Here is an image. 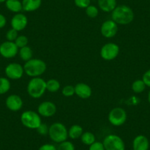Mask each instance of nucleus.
Returning a JSON list of instances; mask_svg holds the SVG:
<instances>
[{"mask_svg": "<svg viewBox=\"0 0 150 150\" xmlns=\"http://www.w3.org/2000/svg\"><path fill=\"white\" fill-rule=\"evenodd\" d=\"M135 17L133 11L126 5H117L111 12V18L113 21L120 25H127L132 22Z\"/></svg>", "mask_w": 150, "mask_h": 150, "instance_id": "1", "label": "nucleus"}, {"mask_svg": "<svg viewBox=\"0 0 150 150\" xmlns=\"http://www.w3.org/2000/svg\"><path fill=\"white\" fill-rule=\"evenodd\" d=\"M24 73L32 77H41V75L45 73L47 70V64L41 59L33 58L25 62L24 66Z\"/></svg>", "mask_w": 150, "mask_h": 150, "instance_id": "2", "label": "nucleus"}, {"mask_svg": "<svg viewBox=\"0 0 150 150\" xmlns=\"http://www.w3.org/2000/svg\"><path fill=\"white\" fill-rule=\"evenodd\" d=\"M27 91L32 98L38 99L45 93L47 91V83L41 77H33L27 84Z\"/></svg>", "mask_w": 150, "mask_h": 150, "instance_id": "3", "label": "nucleus"}, {"mask_svg": "<svg viewBox=\"0 0 150 150\" xmlns=\"http://www.w3.org/2000/svg\"><path fill=\"white\" fill-rule=\"evenodd\" d=\"M49 136L54 142L60 144L69 138L68 129L61 122H54L49 127Z\"/></svg>", "mask_w": 150, "mask_h": 150, "instance_id": "4", "label": "nucleus"}, {"mask_svg": "<svg viewBox=\"0 0 150 150\" xmlns=\"http://www.w3.org/2000/svg\"><path fill=\"white\" fill-rule=\"evenodd\" d=\"M21 122L25 127L30 129H36L41 125V118L38 112L35 111L26 110L21 115Z\"/></svg>", "mask_w": 150, "mask_h": 150, "instance_id": "5", "label": "nucleus"}, {"mask_svg": "<svg viewBox=\"0 0 150 150\" xmlns=\"http://www.w3.org/2000/svg\"><path fill=\"white\" fill-rule=\"evenodd\" d=\"M108 122L115 127H120L126 122L127 119V114L124 108H112L108 113Z\"/></svg>", "mask_w": 150, "mask_h": 150, "instance_id": "6", "label": "nucleus"}, {"mask_svg": "<svg viewBox=\"0 0 150 150\" xmlns=\"http://www.w3.org/2000/svg\"><path fill=\"white\" fill-rule=\"evenodd\" d=\"M105 150H125V144L120 136L115 134L108 135L102 141Z\"/></svg>", "mask_w": 150, "mask_h": 150, "instance_id": "7", "label": "nucleus"}, {"mask_svg": "<svg viewBox=\"0 0 150 150\" xmlns=\"http://www.w3.org/2000/svg\"><path fill=\"white\" fill-rule=\"evenodd\" d=\"M120 52L119 47L115 43H107L102 46L100 50V56L107 61L114 60L118 57Z\"/></svg>", "mask_w": 150, "mask_h": 150, "instance_id": "8", "label": "nucleus"}, {"mask_svg": "<svg viewBox=\"0 0 150 150\" xmlns=\"http://www.w3.org/2000/svg\"><path fill=\"white\" fill-rule=\"evenodd\" d=\"M5 73L7 77L10 80H19L24 74V66L18 63H9L5 67Z\"/></svg>", "mask_w": 150, "mask_h": 150, "instance_id": "9", "label": "nucleus"}, {"mask_svg": "<svg viewBox=\"0 0 150 150\" xmlns=\"http://www.w3.org/2000/svg\"><path fill=\"white\" fill-rule=\"evenodd\" d=\"M18 48L16 44L13 41H6L0 44V54L7 59L13 58L18 54Z\"/></svg>", "mask_w": 150, "mask_h": 150, "instance_id": "10", "label": "nucleus"}, {"mask_svg": "<svg viewBox=\"0 0 150 150\" xmlns=\"http://www.w3.org/2000/svg\"><path fill=\"white\" fill-rule=\"evenodd\" d=\"M100 32L102 35L106 38H113L118 33V24L112 19L107 20L102 23Z\"/></svg>", "mask_w": 150, "mask_h": 150, "instance_id": "11", "label": "nucleus"}, {"mask_svg": "<svg viewBox=\"0 0 150 150\" xmlns=\"http://www.w3.org/2000/svg\"><path fill=\"white\" fill-rule=\"evenodd\" d=\"M57 112L55 104L50 101L43 102L38 107V113L41 116L50 118L54 116Z\"/></svg>", "mask_w": 150, "mask_h": 150, "instance_id": "12", "label": "nucleus"}, {"mask_svg": "<svg viewBox=\"0 0 150 150\" xmlns=\"http://www.w3.org/2000/svg\"><path fill=\"white\" fill-rule=\"evenodd\" d=\"M11 27L16 31H22L28 24V18L24 14L21 13H16L11 18Z\"/></svg>", "mask_w": 150, "mask_h": 150, "instance_id": "13", "label": "nucleus"}, {"mask_svg": "<svg viewBox=\"0 0 150 150\" xmlns=\"http://www.w3.org/2000/svg\"><path fill=\"white\" fill-rule=\"evenodd\" d=\"M22 99L20 96L16 94H11L7 97L5 100V105L8 110L13 112H17L20 110L23 107Z\"/></svg>", "mask_w": 150, "mask_h": 150, "instance_id": "14", "label": "nucleus"}, {"mask_svg": "<svg viewBox=\"0 0 150 150\" xmlns=\"http://www.w3.org/2000/svg\"><path fill=\"white\" fill-rule=\"evenodd\" d=\"M75 94L83 99H87L92 95V89L88 84L79 83L74 86Z\"/></svg>", "mask_w": 150, "mask_h": 150, "instance_id": "15", "label": "nucleus"}, {"mask_svg": "<svg viewBox=\"0 0 150 150\" xmlns=\"http://www.w3.org/2000/svg\"><path fill=\"white\" fill-rule=\"evenodd\" d=\"M149 141L148 138L143 135H138L134 138L132 141L133 150H149Z\"/></svg>", "mask_w": 150, "mask_h": 150, "instance_id": "16", "label": "nucleus"}, {"mask_svg": "<svg viewBox=\"0 0 150 150\" xmlns=\"http://www.w3.org/2000/svg\"><path fill=\"white\" fill-rule=\"evenodd\" d=\"M23 11L26 12H33L39 9L42 4V0H22Z\"/></svg>", "mask_w": 150, "mask_h": 150, "instance_id": "17", "label": "nucleus"}, {"mask_svg": "<svg viewBox=\"0 0 150 150\" xmlns=\"http://www.w3.org/2000/svg\"><path fill=\"white\" fill-rule=\"evenodd\" d=\"M98 5L103 12L111 13L117 6V0H98Z\"/></svg>", "mask_w": 150, "mask_h": 150, "instance_id": "18", "label": "nucleus"}, {"mask_svg": "<svg viewBox=\"0 0 150 150\" xmlns=\"http://www.w3.org/2000/svg\"><path fill=\"white\" fill-rule=\"evenodd\" d=\"M5 3L7 9L14 13H21L23 10L22 2L20 0H6Z\"/></svg>", "mask_w": 150, "mask_h": 150, "instance_id": "19", "label": "nucleus"}, {"mask_svg": "<svg viewBox=\"0 0 150 150\" xmlns=\"http://www.w3.org/2000/svg\"><path fill=\"white\" fill-rule=\"evenodd\" d=\"M83 133V129L80 125H74L68 129V135L71 139H77Z\"/></svg>", "mask_w": 150, "mask_h": 150, "instance_id": "20", "label": "nucleus"}, {"mask_svg": "<svg viewBox=\"0 0 150 150\" xmlns=\"http://www.w3.org/2000/svg\"><path fill=\"white\" fill-rule=\"evenodd\" d=\"M18 54H19V57L21 58V60H22L24 62H27L28 60L33 59V50L30 47L27 46V47H24L23 48L19 49V50H18Z\"/></svg>", "mask_w": 150, "mask_h": 150, "instance_id": "21", "label": "nucleus"}, {"mask_svg": "<svg viewBox=\"0 0 150 150\" xmlns=\"http://www.w3.org/2000/svg\"><path fill=\"white\" fill-rule=\"evenodd\" d=\"M82 143L86 146H91L96 141V137L91 132H83L80 137Z\"/></svg>", "mask_w": 150, "mask_h": 150, "instance_id": "22", "label": "nucleus"}, {"mask_svg": "<svg viewBox=\"0 0 150 150\" xmlns=\"http://www.w3.org/2000/svg\"><path fill=\"white\" fill-rule=\"evenodd\" d=\"M47 83V91L51 93H55L60 88V83L56 79H50L46 82Z\"/></svg>", "mask_w": 150, "mask_h": 150, "instance_id": "23", "label": "nucleus"}, {"mask_svg": "<svg viewBox=\"0 0 150 150\" xmlns=\"http://www.w3.org/2000/svg\"><path fill=\"white\" fill-rule=\"evenodd\" d=\"M11 82L6 77H0V95L8 93L11 89Z\"/></svg>", "mask_w": 150, "mask_h": 150, "instance_id": "24", "label": "nucleus"}, {"mask_svg": "<svg viewBox=\"0 0 150 150\" xmlns=\"http://www.w3.org/2000/svg\"><path fill=\"white\" fill-rule=\"evenodd\" d=\"M146 87V84L144 83V82L143 81V80H135V81H134L133 83H132V86H131L132 90L136 93H142V92L145 90Z\"/></svg>", "mask_w": 150, "mask_h": 150, "instance_id": "25", "label": "nucleus"}, {"mask_svg": "<svg viewBox=\"0 0 150 150\" xmlns=\"http://www.w3.org/2000/svg\"><path fill=\"white\" fill-rule=\"evenodd\" d=\"M28 38L25 35H18L16 39V41H14V43L18 47V49L23 48V47L28 46Z\"/></svg>", "mask_w": 150, "mask_h": 150, "instance_id": "26", "label": "nucleus"}, {"mask_svg": "<svg viewBox=\"0 0 150 150\" xmlns=\"http://www.w3.org/2000/svg\"><path fill=\"white\" fill-rule=\"evenodd\" d=\"M86 13L89 18H95L99 15V9L97 7L90 5L88 8H86Z\"/></svg>", "mask_w": 150, "mask_h": 150, "instance_id": "27", "label": "nucleus"}, {"mask_svg": "<svg viewBox=\"0 0 150 150\" xmlns=\"http://www.w3.org/2000/svg\"><path fill=\"white\" fill-rule=\"evenodd\" d=\"M57 150H75V146L73 143L66 140L59 144Z\"/></svg>", "mask_w": 150, "mask_h": 150, "instance_id": "28", "label": "nucleus"}, {"mask_svg": "<svg viewBox=\"0 0 150 150\" xmlns=\"http://www.w3.org/2000/svg\"><path fill=\"white\" fill-rule=\"evenodd\" d=\"M62 93L66 97H70L73 95L75 94V89L74 86H71V85H68L63 87V90H62Z\"/></svg>", "mask_w": 150, "mask_h": 150, "instance_id": "29", "label": "nucleus"}, {"mask_svg": "<svg viewBox=\"0 0 150 150\" xmlns=\"http://www.w3.org/2000/svg\"><path fill=\"white\" fill-rule=\"evenodd\" d=\"M18 32L16 31V30H14V29L13 28L10 29V30L6 33L7 41H13V42H14V41H16V39L17 38V37L18 36Z\"/></svg>", "mask_w": 150, "mask_h": 150, "instance_id": "30", "label": "nucleus"}, {"mask_svg": "<svg viewBox=\"0 0 150 150\" xmlns=\"http://www.w3.org/2000/svg\"><path fill=\"white\" fill-rule=\"evenodd\" d=\"M75 5L80 8L86 9L91 5V0H74Z\"/></svg>", "mask_w": 150, "mask_h": 150, "instance_id": "31", "label": "nucleus"}, {"mask_svg": "<svg viewBox=\"0 0 150 150\" xmlns=\"http://www.w3.org/2000/svg\"><path fill=\"white\" fill-rule=\"evenodd\" d=\"M49 127H50L47 126L46 124L41 123V125L36 129V130H37L38 133L39 134V135H47L49 134Z\"/></svg>", "mask_w": 150, "mask_h": 150, "instance_id": "32", "label": "nucleus"}, {"mask_svg": "<svg viewBox=\"0 0 150 150\" xmlns=\"http://www.w3.org/2000/svg\"><path fill=\"white\" fill-rule=\"evenodd\" d=\"M88 150H105L102 142L100 141H95L93 144L89 146Z\"/></svg>", "mask_w": 150, "mask_h": 150, "instance_id": "33", "label": "nucleus"}, {"mask_svg": "<svg viewBox=\"0 0 150 150\" xmlns=\"http://www.w3.org/2000/svg\"><path fill=\"white\" fill-rule=\"evenodd\" d=\"M142 80L144 82V83L146 84V86L150 88V69H149L148 71H146L144 74Z\"/></svg>", "mask_w": 150, "mask_h": 150, "instance_id": "34", "label": "nucleus"}, {"mask_svg": "<svg viewBox=\"0 0 150 150\" xmlns=\"http://www.w3.org/2000/svg\"><path fill=\"white\" fill-rule=\"evenodd\" d=\"M38 150H57V147L51 144H45L39 147Z\"/></svg>", "mask_w": 150, "mask_h": 150, "instance_id": "35", "label": "nucleus"}, {"mask_svg": "<svg viewBox=\"0 0 150 150\" xmlns=\"http://www.w3.org/2000/svg\"><path fill=\"white\" fill-rule=\"evenodd\" d=\"M7 24V19L6 17L3 15V14L0 13V29L3 28L5 27Z\"/></svg>", "mask_w": 150, "mask_h": 150, "instance_id": "36", "label": "nucleus"}, {"mask_svg": "<svg viewBox=\"0 0 150 150\" xmlns=\"http://www.w3.org/2000/svg\"><path fill=\"white\" fill-rule=\"evenodd\" d=\"M148 101H149V102L150 103V91L148 93Z\"/></svg>", "mask_w": 150, "mask_h": 150, "instance_id": "37", "label": "nucleus"}, {"mask_svg": "<svg viewBox=\"0 0 150 150\" xmlns=\"http://www.w3.org/2000/svg\"><path fill=\"white\" fill-rule=\"evenodd\" d=\"M6 2V0H0V3H4Z\"/></svg>", "mask_w": 150, "mask_h": 150, "instance_id": "38", "label": "nucleus"}]
</instances>
